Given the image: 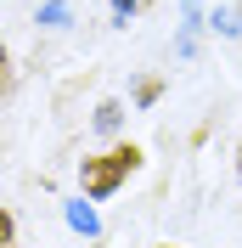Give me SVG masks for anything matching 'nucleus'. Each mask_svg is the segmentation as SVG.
Returning <instances> with one entry per match:
<instances>
[{"mask_svg":"<svg viewBox=\"0 0 242 248\" xmlns=\"http://www.w3.org/2000/svg\"><path fill=\"white\" fill-rule=\"evenodd\" d=\"M141 170V147L136 141H119L113 153H102V158H85L79 164V181H85V198L91 203H102V198H113L130 175Z\"/></svg>","mask_w":242,"mask_h":248,"instance_id":"nucleus-1","label":"nucleus"},{"mask_svg":"<svg viewBox=\"0 0 242 248\" xmlns=\"http://www.w3.org/2000/svg\"><path fill=\"white\" fill-rule=\"evenodd\" d=\"M68 226H74V232H85V237H96V232H102V220H96V209H91V203H68Z\"/></svg>","mask_w":242,"mask_h":248,"instance_id":"nucleus-2","label":"nucleus"},{"mask_svg":"<svg viewBox=\"0 0 242 248\" xmlns=\"http://www.w3.org/2000/svg\"><path fill=\"white\" fill-rule=\"evenodd\" d=\"M119 119H124L119 102H102V108H96V130H102V136H113V130H119Z\"/></svg>","mask_w":242,"mask_h":248,"instance_id":"nucleus-3","label":"nucleus"},{"mask_svg":"<svg viewBox=\"0 0 242 248\" xmlns=\"http://www.w3.org/2000/svg\"><path fill=\"white\" fill-rule=\"evenodd\" d=\"M214 29L220 34H242V6H220L214 12Z\"/></svg>","mask_w":242,"mask_h":248,"instance_id":"nucleus-4","label":"nucleus"},{"mask_svg":"<svg viewBox=\"0 0 242 248\" xmlns=\"http://www.w3.org/2000/svg\"><path fill=\"white\" fill-rule=\"evenodd\" d=\"M17 243V220H12V209H0V248H12Z\"/></svg>","mask_w":242,"mask_h":248,"instance_id":"nucleus-5","label":"nucleus"},{"mask_svg":"<svg viewBox=\"0 0 242 248\" xmlns=\"http://www.w3.org/2000/svg\"><path fill=\"white\" fill-rule=\"evenodd\" d=\"M158 96H164V85H158V79H141V91H136V102H141V108H152Z\"/></svg>","mask_w":242,"mask_h":248,"instance_id":"nucleus-6","label":"nucleus"},{"mask_svg":"<svg viewBox=\"0 0 242 248\" xmlns=\"http://www.w3.org/2000/svg\"><path fill=\"white\" fill-rule=\"evenodd\" d=\"M40 17H45L51 29H62V23H68V6H62V0H51V6H45V12H40Z\"/></svg>","mask_w":242,"mask_h":248,"instance_id":"nucleus-7","label":"nucleus"},{"mask_svg":"<svg viewBox=\"0 0 242 248\" xmlns=\"http://www.w3.org/2000/svg\"><path fill=\"white\" fill-rule=\"evenodd\" d=\"M6 96H12V57L0 51V102H6Z\"/></svg>","mask_w":242,"mask_h":248,"instance_id":"nucleus-8","label":"nucleus"},{"mask_svg":"<svg viewBox=\"0 0 242 248\" xmlns=\"http://www.w3.org/2000/svg\"><path fill=\"white\" fill-rule=\"evenodd\" d=\"M136 6H141V0H113V17H119V23H130V17H136Z\"/></svg>","mask_w":242,"mask_h":248,"instance_id":"nucleus-9","label":"nucleus"},{"mask_svg":"<svg viewBox=\"0 0 242 248\" xmlns=\"http://www.w3.org/2000/svg\"><path fill=\"white\" fill-rule=\"evenodd\" d=\"M237 175H242V147H237Z\"/></svg>","mask_w":242,"mask_h":248,"instance_id":"nucleus-10","label":"nucleus"},{"mask_svg":"<svg viewBox=\"0 0 242 248\" xmlns=\"http://www.w3.org/2000/svg\"><path fill=\"white\" fill-rule=\"evenodd\" d=\"M158 248H181V243H158Z\"/></svg>","mask_w":242,"mask_h":248,"instance_id":"nucleus-11","label":"nucleus"}]
</instances>
